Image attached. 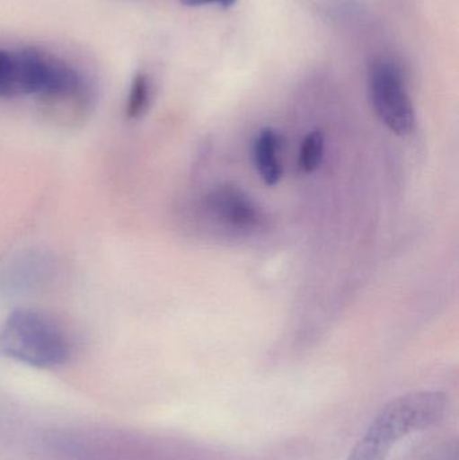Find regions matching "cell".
<instances>
[{
	"mask_svg": "<svg viewBox=\"0 0 459 460\" xmlns=\"http://www.w3.org/2000/svg\"><path fill=\"white\" fill-rule=\"evenodd\" d=\"M446 411L447 397L442 392H412L396 397L377 413L349 460L387 459L402 438L436 426Z\"/></svg>",
	"mask_w": 459,
	"mask_h": 460,
	"instance_id": "cell-1",
	"label": "cell"
},
{
	"mask_svg": "<svg viewBox=\"0 0 459 460\" xmlns=\"http://www.w3.org/2000/svg\"><path fill=\"white\" fill-rule=\"evenodd\" d=\"M83 78L66 62L37 50H0V99L43 96L69 99Z\"/></svg>",
	"mask_w": 459,
	"mask_h": 460,
	"instance_id": "cell-2",
	"label": "cell"
},
{
	"mask_svg": "<svg viewBox=\"0 0 459 460\" xmlns=\"http://www.w3.org/2000/svg\"><path fill=\"white\" fill-rule=\"evenodd\" d=\"M70 351L64 329L40 311H13L0 329V353L27 367H61L69 359Z\"/></svg>",
	"mask_w": 459,
	"mask_h": 460,
	"instance_id": "cell-3",
	"label": "cell"
},
{
	"mask_svg": "<svg viewBox=\"0 0 459 460\" xmlns=\"http://www.w3.org/2000/svg\"><path fill=\"white\" fill-rule=\"evenodd\" d=\"M368 92L377 118L393 134L406 137L415 128V111L401 69L390 59L369 64Z\"/></svg>",
	"mask_w": 459,
	"mask_h": 460,
	"instance_id": "cell-4",
	"label": "cell"
},
{
	"mask_svg": "<svg viewBox=\"0 0 459 460\" xmlns=\"http://www.w3.org/2000/svg\"><path fill=\"white\" fill-rule=\"evenodd\" d=\"M53 273V261L40 252H24L0 262V291L26 294L35 291Z\"/></svg>",
	"mask_w": 459,
	"mask_h": 460,
	"instance_id": "cell-5",
	"label": "cell"
},
{
	"mask_svg": "<svg viewBox=\"0 0 459 460\" xmlns=\"http://www.w3.org/2000/svg\"><path fill=\"white\" fill-rule=\"evenodd\" d=\"M205 204L216 220L232 228L252 229L260 221L255 202L234 186H220L210 191Z\"/></svg>",
	"mask_w": 459,
	"mask_h": 460,
	"instance_id": "cell-6",
	"label": "cell"
},
{
	"mask_svg": "<svg viewBox=\"0 0 459 460\" xmlns=\"http://www.w3.org/2000/svg\"><path fill=\"white\" fill-rule=\"evenodd\" d=\"M253 162L261 181L274 186L282 177L280 164V137L275 129L263 128L253 142Z\"/></svg>",
	"mask_w": 459,
	"mask_h": 460,
	"instance_id": "cell-7",
	"label": "cell"
},
{
	"mask_svg": "<svg viewBox=\"0 0 459 460\" xmlns=\"http://www.w3.org/2000/svg\"><path fill=\"white\" fill-rule=\"evenodd\" d=\"M325 154V137L322 132L313 131L305 137L299 153V164L306 172H314L322 164Z\"/></svg>",
	"mask_w": 459,
	"mask_h": 460,
	"instance_id": "cell-8",
	"label": "cell"
},
{
	"mask_svg": "<svg viewBox=\"0 0 459 460\" xmlns=\"http://www.w3.org/2000/svg\"><path fill=\"white\" fill-rule=\"evenodd\" d=\"M150 102V81L143 73H139L132 81L127 100V115L128 118H139L147 110Z\"/></svg>",
	"mask_w": 459,
	"mask_h": 460,
	"instance_id": "cell-9",
	"label": "cell"
},
{
	"mask_svg": "<svg viewBox=\"0 0 459 460\" xmlns=\"http://www.w3.org/2000/svg\"><path fill=\"white\" fill-rule=\"evenodd\" d=\"M189 7H202V5L217 4L223 8H229L237 2V0H181Z\"/></svg>",
	"mask_w": 459,
	"mask_h": 460,
	"instance_id": "cell-10",
	"label": "cell"
}]
</instances>
